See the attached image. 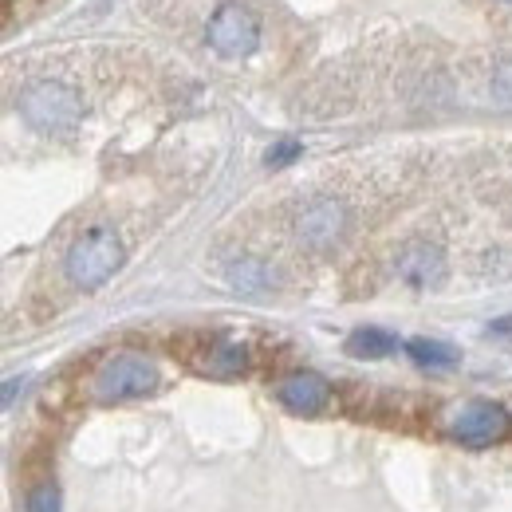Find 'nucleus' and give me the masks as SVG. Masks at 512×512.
I'll use <instances>...</instances> for the list:
<instances>
[{
    "label": "nucleus",
    "mask_w": 512,
    "mask_h": 512,
    "mask_svg": "<svg viewBox=\"0 0 512 512\" xmlns=\"http://www.w3.org/2000/svg\"><path fill=\"white\" fill-rule=\"evenodd\" d=\"M67 280L83 292L103 288L119 268H123V241L111 229H87L71 249H67Z\"/></svg>",
    "instance_id": "f257e3e1"
},
{
    "label": "nucleus",
    "mask_w": 512,
    "mask_h": 512,
    "mask_svg": "<svg viewBox=\"0 0 512 512\" xmlns=\"http://www.w3.org/2000/svg\"><path fill=\"white\" fill-rule=\"evenodd\" d=\"M154 386H158V367L146 355H115L95 371L91 394L95 402H127L150 394Z\"/></svg>",
    "instance_id": "f03ea898"
},
{
    "label": "nucleus",
    "mask_w": 512,
    "mask_h": 512,
    "mask_svg": "<svg viewBox=\"0 0 512 512\" xmlns=\"http://www.w3.org/2000/svg\"><path fill=\"white\" fill-rule=\"evenodd\" d=\"M20 115L28 119V127L44 130V134H64L79 123L83 103L79 95L64 83H36L24 91L20 99Z\"/></svg>",
    "instance_id": "7ed1b4c3"
},
{
    "label": "nucleus",
    "mask_w": 512,
    "mask_h": 512,
    "mask_svg": "<svg viewBox=\"0 0 512 512\" xmlns=\"http://www.w3.org/2000/svg\"><path fill=\"white\" fill-rule=\"evenodd\" d=\"M512 430V414L501 402H489V398H473L465 406H457L449 414V434L461 442V446L485 449L501 438H509Z\"/></svg>",
    "instance_id": "20e7f679"
},
{
    "label": "nucleus",
    "mask_w": 512,
    "mask_h": 512,
    "mask_svg": "<svg viewBox=\"0 0 512 512\" xmlns=\"http://www.w3.org/2000/svg\"><path fill=\"white\" fill-rule=\"evenodd\" d=\"M209 48L225 60H245L253 56L256 44H260V24L245 4H221L209 20Z\"/></svg>",
    "instance_id": "39448f33"
},
{
    "label": "nucleus",
    "mask_w": 512,
    "mask_h": 512,
    "mask_svg": "<svg viewBox=\"0 0 512 512\" xmlns=\"http://www.w3.org/2000/svg\"><path fill=\"white\" fill-rule=\"evenodd\" d=\"M343 225H347L343 205H339V201H331V197H320V201H312V205L300 213L296 233H300V241H304V245H312V249H327V245H335V241L343 237Z\"/></svg>",
    "instance_id": "423d86ee"
},
{
    "label": "nucleus",
    "mask_w": 512,
    "mask_h": 512,
    "mask_svg": "<svg viewBox=\"0 0 512 512\" xmlns=\"http://www.w3.org/2000/svg\"><path fill=\"white\" fill-rule=\"evenodd\" d=\"M276 398H280L284 410L312 418V414H320L323 406H327L331 386H327V379L316 375V371H300V375H288L284 383L276 386Z\"/></svg>",
    "instance_id": "0eeeda50"
},
{
    "label": "nucleus",
    "mask_w": 512,
    "mask_h": 512,
    "mask_svg": "<svg viewBox=\"0 0 512 512\" xmlns=\"http://www.w3.org/2000/svg\"><path fill=\"white\" fill-rule=\"evenodd\" d=\"M398 276L410 284V288H434L442 284L446 276V256L438 245H426V241H414L398 253Z\"/></svg>",
    "instance_id": "6e6552de"
},
{
    "label": "nucleus",
    "mask_w": 512,
    "mask_h": 512,
    "mask_svg": "<svg viewBox=\"0 0 512 512\" xmlns=\"http://www.w3.org/2000/svg\"><path fill=\"white\" fill-rule=\"evenodd\" d=\"M398 347V339L383 327H359L347 335V355L351 359H386Z\"/></svg>",
    "instance_id": "1a4fd4ad"
},
{
    "label": "nucleus",
    "mask_w": 512,
    "mask_h": 512,
    "mask_svg": "<svg viewBox=\"0 0 512 512\" xmlns=\"http://www.w3.org/2000/svg\"><path fill=\"white\" fill-rule=\"evenodd\" d=\"M225 276H229V284L241 288V292H268V288L276 284V272H272L264 260H253V256L233 260V264L225 268Z\"/></svg>",
    "instance_id": "9d476101"
},
{
    "label": "nucleus",
    "mask_w": 512,
    "mask_h": 512,
    "mask_svg": "<svg viewBox=\"0 0 512 512\" xmlns=\"http://www.w3.org/2000/svg\"><path fill=\"white\" fill-rule=\"evenodd\" d=\"M406 355L418 367H453L457 363V351L449 343H438V339H410L406 343Z\"/></svg>",
    "instance_id": "9b49d317"
},
{
    "label": "nucleus",
    "mask_w": 512,
    "mask_h": 512,
    "mask_svg": "<svg viewBox=\"0 0 512 512\" xmlns=\"http://www.w3.org/2000/svg\"><path fill=\"white\" fill-rule=\"evenodd\" d=\"M209 371L213 375H237V371H245V351L241 347H217L213 359H209Z\"/></svg>",
    "instance_id": "f8f14e48"
},
{
    "label": "nucleus",
    "mask_w": 512,
    "mask_h": 512,
    "mask_svg": "<svg viewBox=\"0 0 512 512\" xmlns=\"http://www.w3.org/2000/svg\"><path fill=\"white\" fill-rule=\"evenodd\" d=\"M304 154V146L296 142V138H284V142H276V146H268V154H264V162L272 166V170H284V166H292L296 158Z\"/></svg>",
    "instance_id": "ddd939ff"
},
{
    "label": "nucleus",
    "mask_w": 512,
    "mask_h": 512,
    "mask_svg": "<svg viewBox=\"0 0 512 512\" xmlns=\"http://www.w3.org/2000/svg\"><path fill=\"white\" fill-rule=\"evenodd\" d=\"M28 512H60V493L56 485H36L28 493Z\"/></svg>",
    "instance_id": "4468645a"
},
{
    "label": "nucleus",
    "mask_w": 512,
    "mask_h": 512,
    "mask_svg": "<svg viewBox=\"0 0 512 512\" xmlns=\"http://www.w3.org/2000/svg\"><path fill=\"white\" fill-rule=\"evenodd\" d=\"M497 95H501L505 103H512V64L501 67V75H497Z\"/></svg>",
    "instance_id": "2eb2a0df"
},
{
    "label": "nucleus",
    "mask_w": 512,
    "mask_h": 512,
    "mask_svg": "<svg viewBox=\"0 0 512 512\" xmlns=\"http://www.w3.org/2000/svg\"><path fill=\"white\" fill-rule=\"evenodd\" d=\"M509 4H512V0H509Z\"/></svg>",
    "instance_id": "dca6fc26"
}]
</instances>
